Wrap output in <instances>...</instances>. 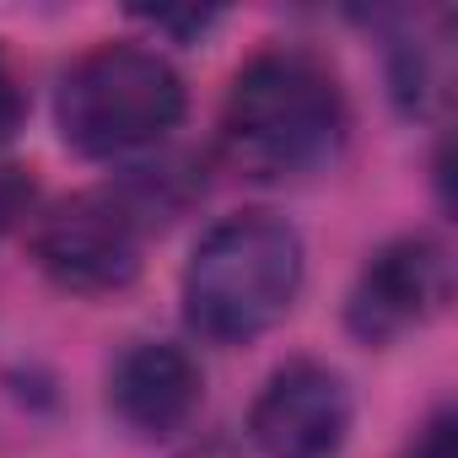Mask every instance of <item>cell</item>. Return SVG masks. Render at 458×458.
Wrapping results in <instances>:
<instances>
[{
	"instance_id": "obj_1",
	"label": "cell",
	"mask_w": 458,
	"mask_h": 458,
	"mask_svg": "<svg viewBox=\"0 0 458 458\" xmlns=\"http://www.w3.org/2000/svg\"><path fill=\"white\" fill-rule=\"evenodd\" d=\"M351 103L329 60L308 49L254 55L221 108V151L243 178H302L340 157Z\"/></svg>"
},
{
	"instance_id": "obj_2",
	"label": "cell",
	"mask_w": 458,
	"mask_h": 458,
	"mask_svg": "<svg viewBox=\"0 0 458 458\" xmlns=\"http://www.w3.org/2000/svg\"><path fill=\"white\" fill-rule=\"evenodd\" d=\"M302 270V233L286 216H221L183 265V318L210 345H254L292 313Z\"/></svg>"
},
{
	"instance_id": "obj_3",
	"label": "cell",
	"mask_w": 458,
	"mask_h": 458,
	"mask_svg": "<svg viewBox=\"0 0 458 458\" xmlns=\"http://www.w3.org/2000/svg\"><path fill=\"white\" fill-rule=\"evenodd\" d=\"M55 119L71 151L130 157L178 130L183 76L146 44H98L65 71Z\"/></svg>"
},
{
	"instance_id": "obj_4",
	"label": "cell",
	"mask_w": 458,
	"mask_h": 458,
	"mask_svg": "<svg viewBox=\"0 0 458 458\" xmlns=\"http://www.w3.org/2000/svg\"><path fill=\"white\" fill-rule=\"evenodd\" d=\"M157 216L119 183L87 189L49 205L33 226V259L38 270L76 297H114L140 276V254Z\"/></svg>"
},
{
	"instance_id": "obj_5",
	"label": "cell",
	"mask_w": 458,
	"mask_h": 458,
	"mask_svg": "<svg viewBox=\"0 0 458 458\" xmlns=\"http://www.w3.org/2000/svg\"><path fill=\"white\" fill-rule=\"evenodd\" d=\"M447 297H453L447 249L426 233H404L361 265L345 297V324L361 345H394L410 329H426L447 308Z\"/></svg>"
},
{
	"instance_id": "obj_6",
	"label": "cell",
	"mask_w": 458,
	"mask_h": 458,
	"mask_svg": "<svg viewBox=\"0 0 458 458\" xmlns=\"http://www.w3.org/2000/svg\"><path fill=\"white\" fill-rule=\"evenodd\" d=\"M259 458H335L351 437V388L324 361H286L249 410Z\"/></svg>"
},
{
	"instance_id": "obj_7",
	"label": "cell",
	"mask_w": 458,
	"mask_h": 458,
	"mask_svg": "<svg viewBox=\"0 0 458 458\" xmlns=\"http://www.w3.org/2000/svg\"><path fill=\"white\" fill-rule=\"evenodd\" d=\"M205 404L199 361L173 340H135L108 372V410L135 437H173Z\"/></svg>"
},
{
	"instance_id": "obj_8",
	"label": "cell",
	"mask_w": 458,
	"mask_h": 458,
	"mask_svg": "<svg viewBox=\"0 0 458 458\" xmlns=\"http://www.w3.org/2000/svg\"><path fill=\"white\" fill-rule=\"evenodd\" d=\"M388 87H394V103L410 114V119H437L453 98V44H447V17L437 22V33L426 38L420 22L415 33L394 38L388 44Z\"/></svg>"
},
{
	"instance_id": "obj_9",
	"label": "cell",
	"mask_w": 458,
	"mask_h": 458,
	"mask_svg": "<svg viewBox=\"0 0 458 458\" xmlns=\"http://www.w3.org/2000/svg\"><path fill=\"white\" fill-rule=\"evenodd\" d=\"M404 458H458V415L453 410H437L415 431V442L404 447Z\"/></svg>"
},
{
	"instance_id": "obj_10",
	"label": "cell",
	"mask_w": 458,
	"mask_h": 458,
	"mask_svg": "<svg viewBox=\"0 0 458 458\" xmlns=\"http://www.w3.org/2000/svg\"><path fill=\"white\" fill-rule=\"evenodd\" d=\"M17 124H22V92H17V81H12V71H6V60H0V140H12V135H17Z\"/></svg>"
},
{
	"instance_id": "obj_11",
	"label": "cell",
	"mask_w": 458,
	"mask_h": 458,
	"mask_svg": "<svg viewBox=\"0 0 458 458\" xmlns=\"http://www.w3.org/2000/svg\"><path fill=\"white\" fill-rule=\"evenodd\" d=\"M151 28H167V33H205L216 22V12H146Z\"/></svg>"
},
{
	"instance_id": "obj_12",
	"label": "cell",
	"mask_w": 458,
	"mask_h": 458,
	"mask_svg": "<svg viewBox=\"0 0 458 458\" xmlns=\"http://www.w3.org/2000/svg\"><path fill=\"white\" fill-rule=\"evenodd\" d=\"M22 216V183H17V167H0V226H12Z\"/></svg>"
},
{
	"instance_id": "obj_13",
	"label": "cell",
	"mask_w": 458,
	"mask_h": 458,
	"mask_svg": "<svg viewBox=\"0 0 458 458\" xmlns=\"http://www.w3.org/2000/svg\"><path fill=\"white\" fill-rule=\"evenodd\" d=\"M183 458H238L233 447H194V453H183Z\"/></svg>"
}]
</instances>
